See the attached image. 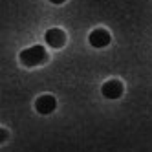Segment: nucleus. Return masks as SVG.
<instances>
[{
	"mask_svg": "<svg viewBox=\"0 0 152 152\" xmlns=\"http://www.w3.org/2000/svg\"><path fill=\"white\" fill-rule=\"evenodd\" d=\"M20 62L24 64V66H40V64H44L48 61V51L44 50V46H31L28 50H22L20 51Z\"/></svg>",
	"mask_w": 152,
	"mask_h": 152,
	"instance_id": "nucleus-1",
	"label": "nucleus"
},
{
	"mask_svg": "<svg viewBox=\"0 0 152 152\" xmlns=\"http://www.w3.org/2000/svg\"><path fill=\"white\" fill-rule=\"evenodd\" d=\"M101 94L106 99H119L123 95V83L117 79H110L101 86Z\"/></svg>",
	"mask_w": 152,
	"mask_h": 152,
	"instance_id": "nucleus-2",
	"label": "nucleus"
},
{
	"mask_svg": "<svg viewBox=\"0 0 152 152\" xmlns=\"http://www.w3.org/2000/svg\"><path fill=\"white\" fill-rule=\"evenodd\" d=\"M55 106H57V101H55V97L46 94V95H40L39 99L35 101V108H37V112L42 114V115H48L51 114L53 110H55Z\"/></svg>",
	"mask_w": 152,
	"mask_h": 152,
	"instance_id": "nucleus-3",
	"label": "nucleus"
},
{
	"mask_svg": "<svg viewBox=\"0 0 152 152\" xmlns=\"http://www.w3.org/2000/svg\"><path fill=\"white\" fill-rule=\"evenodd\" d=\"M88 40H90V44H92L94 48H104V46H108V44H110L112 37H110V33H108L106 29H103V28H97V29H94L92 33H90Z\"/></svg>",
	"mask_w": 152,
	"mask_h": 152,
	"instance_id": "nucleus-4",
	"label": "nucleus"
},
{
	"mask_svg": "<svg viewBox=\"0 0 152 152\" xmlns=\"http://www.w3.org/2000/svg\"><path fill=\"white\" fill-rule=\"evenodd\" d=\"M44 39L51 48H61V46H64V42H66V33L59 28H51V29L46 31Z\"/></svg>",
	"mask_w": 152,
	"mask_h": 152,
	"instance_id": "nucleus-5",
	"label": "nucleus"
},
{
	"mask_svg": "<svg viewBox=\"0 0 152 152\" xmlns=\"http://www.w3.org/2000/svg\"><path fill=\"white\" fill-rule=\"evenodd\" d=\"M0 136H2V141H6L7 139V132H6V130L2 128V130H0Z\"/></svg>",
	"mask_w": 152,
	"mask_h": 152,
	"instance_id": "nucleus-6",
	"label": "nucleus"
},
{
	"mask_svg": "<svg viewBox=\"0 0 152 152\" xmlns=\"http://www.w3.org/2000/svg\"><path fill=\"white\" fill-rule=\"evenodd\" d=\"M51 4H62V2H66V0H50Z\"/></svg>",
	"mask_w": 152,
	"mask_h": 152,
	"instance_id": "nucleus-7",
	"label": "nucleus"
}]
</instances>
